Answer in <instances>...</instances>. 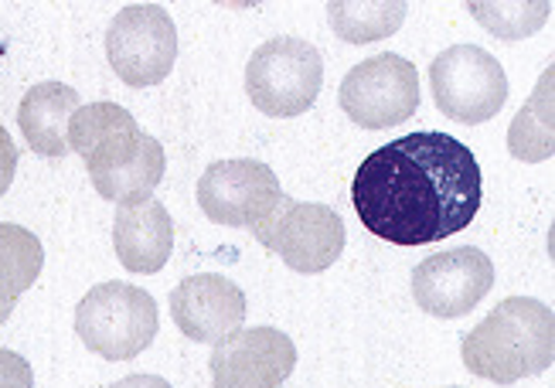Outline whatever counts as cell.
Masks as SVG:
<instances>
[{"label": "cell", "instance_id": "5b68a950", "mask_svg": "<svg viewBox=\"0 0 555 388\" xmlns=\"http://www.w3.org/2000/svg\"><path fill=\"white\" fill-rule=\"evenodd\" d=\"M437 109L456 124H488L508 103V76L501 62L477 44H453L429 65Z\"/></svg>", "mask_w": 555, "mask_h": 388}, {"label": "cell", "instance_id": "2e32d148", "mask_svg": "<svg viewBox=\"0 0 555 388\" xmlns=\"http://www.w3.org/2000/svg\"><path fill=\"white\" fill-rule=\"evenodd\" d=\"M552 100H555V68L548 65L542 79L508 130V151L525 164H539L555 154V124H552Z\"/></svg>", "mask_w": 555, "mask_h": 388}, {"label": "cell", "instance_id": "4fadbf2b", "mask_svg": "<svg viewBox=\"0 0 555 388\" xmlns=\"http://www.w3.org/2000/svg\"><path fill=\"white\" fill-rule=\"evenodd\" d=\"M171 318L188 341L219 345L222 337L243 327L246 294L232 280L215 273L188 276L171 294Z\"/></svg>", "mask_w": 555, "mask_h": 388}, {"label": "cell", "instance_id": "277c9868", "mask_svg": "<svg viewBox=\"0 0 555 388\" xmlns=\"http://www.w3.org/2000/svg\"><path fill=\"white\" fill-rule=\"evenodd\" d=\"M324 86V59L304 38H270L246 65V89L259 113L289 119L318 103Z\"/></svg>", "mask_w": 555, "mask_h": 388}, {"label": "cell", "instance_id": "ba28073f", "mask_svg": "<svg viewBox=\"0 0 555 388\" xmlns=\"http://www.w3.org/2000/svg\"><path fill=\"white\" fill-rule=\"evenodd\" d=\"M341 109L365 130H389L420 109L416 65L396 52L358 62L341 82Z\"/></svg>", "mask_w": 555, "mask_h": 388}, {"label": "cell", "instance_id": "8992f818", "mask_svg": "<svg viewBox=\"0 0 555 388\" xmlns=\"http://www.w3.org/2000/svg\"><path fill=\"white\" fill-rule=\"evenodd\" d=\"M106 59L127 86L164 82L178 59V28L167 8L130 4L119 11L106 31Z\"/></svg>", "mask_w": 555, "mask_h": 388}, {"label": "cell", "instance_id": "7c38bea8", "mask_svg": "<svg viewBox=\"0 0 555 388\" xmlns=\"http://www.w3.org/2000/svg\"><path fill=\"white\" fill-rule=\"evenodd\" d=\"M147 140L151 133H143L130 109L116 103L79 106L68 124V151H76L86 160L92 181L127 167Z\"/></svg>", "mask_w": 555, "mask_h": 388}, {"label": "cell", "instance_id": "5bb4252c", "mask_svg": "<svg viewBox=\"0 0 555 388\" xmlns=\"http://www.w3.org/2000/svg\"><path fill=\"white\" fill-rule=\"evenodd\" d=\"M113 249L130 273H160L175 249V222L157 198H133L116 208Z\"/></svg>", "mask_w": 555, "mask_h": 388}, {"label": "cell", "instance_id": "3957f363", "mask_svg": "<svg viewBox=\"0 0 555 388\" xmlns=\"http://www.w3.org/2000/svg\"><path fill=\"white\" fill-rule=\"evenodd\" d=\"M157 303L147 289L130 283H100L76 307V334L106 361H130L157 337Z\"/></svg>", "mask_w": 555, "mask_h": 388}, {"label": "cell", "instance_id": "9a60e30c", "mask_svg": "<svg viewBox=\"0 0 555 388\" xmlns=\"http://www.w3.org/2000/svg\"><path fill=\"white\" fill-rule=\"evenodd\" d=\"M79 92L65 82H38L24 92L17 106V127L28 147L41 157L68 154V124L79 109Z\"/></svg>", "mask_w": 555, "mask_h": 388}, {"label": "cell", "instance_id": "52a82bcc", "mask_svg": "<svg viewBox=\"0 0 555 388\" xmlns=\"http://www.w3.org/2000/svg\"><path fill=\"white\" fill-rule=\"evenodd\" d=\"M253 235L276 253L289 270L297 273H324L345 253V222L327 205H310L283 198V205L253 229Z\"/></svg>", "mask_w": 555, "mask_h": 388}, {"label": "cell", "instance_id": "d6986e66", "mask_svg": "<svg viewBox=\"0 0 555 388\" xmlns=\"http://www.w3.org/2000/svg\"><path fill=\"white\" fill-rule=\"evenodd\" d=\"M160 178H164V147L151 137L127 167H119V171H113L106 178H95L92 184L106 202L124 205L133 198H147V194L160 184Z\"/></svg>", "mask_w": 555, "mask_h": 388}, {"label": "cell", "instance_id": "30bf717a", "mask_svg": "<svg viewBox=\"0 0 555 388\" xmlns=\"http://www.w3.org/2000/svg\"><path fill=\"white\" fill-rule=\"evenodd\" d=\"M494 286V262L488 253L461 246L423 259L413 270V300L433 318H464Z\"/></svg>", "mask_w": 555, "mask_h": 388}, {"label": "cell", "instance_id": "e0dca14e", "mask_svg": "<svg viewBox=\"0 0 555 388\" xmlns=\"http://www.w3.org/2000/svg\"><path fill=\"white\" fill-rule=\"evenodd\" d=\"M41 238L21 225L0 222V307H17V297L41 276Z\"/></svg>", "mask_w": 555, "mask_h": 388}, {"label": "cell", "instance_id": "7a4b0ae2", "mask_svg": "<svg viewBox=\"0 0 555 388\" xmlns=\"http://www.w3.org/2000/svg\"><path fill=\"white\" fill-rule=\"evenodd\" d=\"M461 358L467 372L494 385H515L548 372L555 361L552 307L532 297H508L464 334Z\"/></svg>", "mask_w": 555, "mask_h": 388}, {"label": "cell", "instance_id": "603a6c76", "mask_svg": "<svg viewBox=\"0 0 555 388\" xmlns=\"http://www.w3.org/2000/svg\"><path fill=\"white\" fill-rule=\"evenodd\" d=\"M109 388H171V385H167L160 375H130V378L116 381V385H109Z\"/></svg>", "mask_w": 555, "mask_h": 388}, {"label": "cell", "instance_id": "7402d4cb", "mask_svg": "<svg viewBox=\"0 0 555 388\" xmlns=\"http://www.w3.org/2000/svg\"><path fill=\"white\" fill-rule=\"evenodd\" d=\"M14 171H17V147H14L11 133L0 127V198H4V191L11 187Z\"/></svg>", "mask_w": 555, "mask_h": 388}, {"label": "cell", "instance_id": "6da1fadb", "mask_svg": "<svg viewBox=\"0 0 555 388\" xmlns=\"http://www.w3.org/2000/svg\"><path fill=\"white\" fill-rule=\"evenodd\" d=\"M485 198L477 157L450 133L420 130L372 151L351 181V205L372 235L429 246L464 232Z\"/></svg>", "mask_w": 555, "mask_h": 388}, {"label": "cell", "instance_id": "9c48e42d", "mask_svg": "<svg viewBox=\"0 0 555 388\" xmlns=\"http://www.w3.org/2000/svg\"><path fill=\"white\" fill-rule=\"evenodd\" d=\"M283 198L276 171L262 160H215L198 181L202 211L229 229H259Z\"/></svg>", "mask_w": 555, "mask_h": 388}, {"label": "cell", "instance_id": "ac0fdd59", "mask_svg": "<svg viewBox=\"0 0 555 388\" xmlns=\"http://www.w3.org/2000/svg\"><path fill=\"white\" fill-rule=\"evenodd\" d=\"M405 8L409 4H402V0H396V4H331L327 17L334 35L341 41L369 44L396 35L405 21Z\"/></svg>", "mask_w": 555, "mask_h": 388}, {"label": "cell", "instance_id": "44dd1931", "mask_svg": "<svg viewBox=\"0 0 555 388\" xmlns=\"http://www.w3.org/2000/svg\"><path fill=\"white\" fill-rule=\"evenodd\" d=\"M0 388H35L31 365L17 351H8V348H4V358H0Z\"/></svg>", "mask_w": 555, "mask_h": 388}, {"label": "cell", "instance_id": "8fae6325", "mask_svg": "<svg viewBox=\"0 0 555 388\" xmlns=\"http://www.w3.org/2000/svg\"><path fill=\"white\" fill-rule=\"evenodd\" d=\"M294 368L297 348L283 331L238 327L211 351V388H283Z\"/></svg>", "mask_w": 555, "mask_h": 388}, {"label": "cell", "instance_id": "ffe728a7", "mask_svg": "<svg viewBox=\"0 0 555 388\" xmlns=\"http://www.w3.org/2000/svg\"><path fill=\"white\" fill-rule=\"evenodd\" d=\"M467 8L474 21H480L491 35L504 41H518L539 31L552 11L548 0H539V4H467Z\"/></svg>", "mask_w": 555, "mask_h": 388}]
</instances>
